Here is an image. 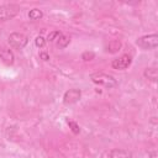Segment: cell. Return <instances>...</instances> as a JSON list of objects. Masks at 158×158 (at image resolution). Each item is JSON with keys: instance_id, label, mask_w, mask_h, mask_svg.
Masks as SVG:
<instances>
[{"instance_id": "obj_8", "label": "cell", "mask_w": 158, "mask_h": 158, "mask_svg": "<svg viewBox=\"0 0 158 158\" xmlns=\"http://www.w3.org/2000/svg\"><path fill=\"white\" fill-rule=\"evenodd\" d=\"M109 156L110 158H132L133 157L132 152L123 149V148H114L110 151Z\"/></svg>"}, {"instance_id": "obj_5", "label": "cell", "mask_w": 158, "mask_h": 158, "mask_svg": "<svg viewBox=\"0 0 158 158\" xmlns=\"http://www.w3.org/2000/svg\"><path fill=\"white\" fill-rule=\"evenodd\" d=\"M132 63V57L128 56V54H122L121 57L116 58L112 60L111 65L114 69H117V70H123L126 68H128Z\"/></svg>"}, {"instance_id": "obj_11", "label": "cell", "mask_w": 158, "mask_h": 158, "mask_svg": "<svg viewBox=\"0 0 158 158\" xmlns=\"http://www.w3.org/2000/svg\"><path fill=\"white\" fill-rule=\"evenodd\" d=\"M69 42H70V37L62 33V35L58 37V40H57V47H58V48H65V47L69 44Z\"/></svg>"}, {"instance_id": "obj_10", "label": "cell", "mask_w": 158, "mask_h": 158, "mask_svg": "<svg viewBox=\"0 0 158 158\" xmlns=\"http://www.w3.org/2000/svg\"><path fill=\"white\" fill-rule=\"evenodd\" d=\"M120 48H121V42L117 41V40H112V41H110L109 44L106 46V51L110 52V53H115V52H117Z\"/></svg>"}, {"instance_id": "obj_16", "label": "cell", "mask_w": 158, "mask_h": 158, "mask_svg": "<svg viewBox=\"0 0 158 158\" xmlns=\"http://www.w3.org/2000/svg\"><path fill=\"white\" fill-rule=\"evenodd\" d=\"M94 57H95V54L93 52H84L81 54V58L84 60H91V59H94Z\"/></svg>"}, {"instance_id": "obj_3", "label": "cell", "mask_w": 158, "mask_h": 158, "mask_svg": "<svg viewBox=\"0 0 158 158\" xmlns=\"http://www.w3.org/2000/svg\"><path fill=\"white\" fill-rule=\"evenodd\" d=\"M20 12V6L16 4H9L0 6V21H7L14 19Z\"/></svg>"}, {"instance_id": "obj_4", "label": "cell", "mask_w": 158, "mask_h": 158, "mask_svg": "<svg viewBox=\"0 0 158 158\" xmlns=\"http://www.w3.org/2000/svg\"><path fill=\"white\" fill-rule=\"evenodd\" d=\"M28 43V37L21 32H12L9 36V44L14 48L21 49Z\"/></svg>"}, {"instance_id": "obj_15", "label": "cell", "mask_w": 158, "mask_h": 158, "mask_svg": "<svg viewBox=\"0 0 158 158\" xmlns=\"http://www.w3.org/2000/svg\"><path fill=\"white\" fill-rule=\"evenodd\" d=\"M35 44H36V47L42 48V47H44V44H46V40H44L42 36H37V37L35 38Z\"/></svg>"}, {"instance_id": "obj_18", "label": "cell", "mask_w": 158, "mask_h": 158, "mask_svg": "<svg viewBox=\"0 0 158 158\" xmlns=\"http://www.w3.org/2000/svg\"><path fill=\"white\" fill-rule=\"evenodd\" d=\"M151 157H152V158H156V152H152V153H151Z\"/></svg>"}, {"instance_id": "obj_9", "label": "cell", "mask_w": 158, "mask_h": 158, "mask_svg": "<svg viewBox=\"0 0 158 158\" xmlns=\"http://www.w3.org/2000/svg\"><path fill=\"white\" fill-rule=\"evenodd\" d=\"M144 78L148 79V80H152V81H156L157 78H158V70L156 67H151V68H147L144 69V73H143Z\"/></svg>"}, {"instance_id": "obj_1", "label": "cell", "mask_w": 158, "mask_h": 158, "mask_svg": "<svg viewBox=\"0 0 158 158\" xmlns=\"http://www.w3.org/2000/svg\"><path fill=\"white\" fill-rule=\"evenodd\" d=\"M90 79H91V81L94 84L101 85V86H104L106 89H112V88H115L117 85V80L112 75H110L107 73H102V72L93 73L90 75Z\"/></svg>"}, {"instance_id": "obj_13", "label": "cell", "mask_w": 158, "mask_h": 158, "mask_svg": "<svg viewBox=\"0 0 158 158\" xmlns=\"http://www.w3.org/2000/svg\"><path fill=\"white\" fill-rule=\"evenodd\" d=\"M67 123H68V126H69V128L72 130V132H73V133L78 135V133L80 132L79 125H78L77 122H74V121H72V120H67Z\"/></svg>"}, {"instance_id": "obj_7", "label": "cell", "mask_w": 158, "mask_h": 158, "mask_svg": "<svg viewBox=\"0 0 158 158\" xmlns=\"http://www.w3.org/2000/svg\"><path fill=\"white\" fill-rule=\"evenodd\" d=\"M0 59L6 64V65H11L15 60V56H14V52L10 49V48H6V47H1L0 48Z\"/></svg>"}, {"instance_id": "obj_14", "label": "cell", "mask_w": 158, "mask_h": 158, "mask_svg": "<svg viewBox=\"0 0 158 158\" xmlns=\"http://www.w3.org/2000/svg\"><path fill=\"white\" fill-rule=\"evenodd\" d=\"M60 35H62V32H59V31H52V32L48 35L47 41H48V42H54V41L58 40V37H59Z\"/></svg>"}, {"instance_id": "obj_12", "label": "cell", "mask_w": 158, "mask_h": 158, "mask_svg": "<svg viewBox=\"0 0 158 158\" xmlns=\"http://www.w3.org/2000/svg\"><path fill=\"white\" fill-rule=\"evenodd\" d=\"M42 16H43V12L40 9H32L28 12V17L31 20H40V19H42Z\"/></svg>"}, {"instance_id": "obj_2", "label": "cell", "mask_w": 158, "mask_h": 158, "mask_svg": "<svg viewBox=\"0 0 158 158\" xmlns=\"http://www.w3.org/2000/svg\"><path fill=\"white\" fill-rule=\"evenodd\" d=\"M137 46L143 48V49H153L158 46V36L157 33H152V35H146L139 37L136 41Z\"/></svg>"}, {"instance_id": "obj_6", "label": "cell", "mask_w": 158, "mask_h": 158, "mask_svg": "<svg viewBox=\"0 0 158 158\" xmlns=\"http://www.w3.org/2000/svg\"><path fill=\"white\" fill-rule=\"evenodd\" d=\"M80 96H81V91L79 89H69L64 93L63 102L64 105H73L80 100Z\"/></svg>"}, {"instance_id": "obj_17", "label": "cell", "mask_w": 158, "mask_h": 158, "mask_svg": "<svg viewBox=\"0 0 158 158\" xmlns=\"http://www.w3.org/2000/svg\"><path fill=\"white\" fill-rule=\"evenodd\" d=\"M40 57H41L43 60H48V59H49V56H48L46 52H41V53H40Z\"/></svg>"}]
</instances>
